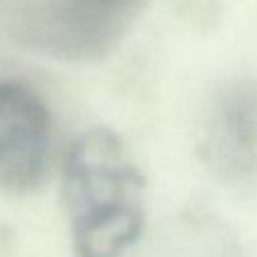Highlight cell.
Returning <instances> with one entry per match:
<instances>
[{
    "instance_id": "obj_1",
    "label": "cell",
    "mask_w": 257,
    "mask_h": 257,
    "mask_svg": "<svg viewBox=\"0 0 257 257\" xmlns=\"http://www.w3.org/2000/svg\"><path fill=\"white\" fill-rule=\"evenodd\" d=\"M144 175L109 127H91L68 146L62 198L71 218L75 257H121L146 225Z\"/></svg>"
},
{
    "instance_id": "obj_2",
    "label": "cell",
    "mask_w": 257,
    "mask_h": 257,
    "mask_svg": "<svg viewBox=\"0 0 257 257\" xmlns=\"http://www.w3.org/2000/svg\"><path fill=\"white\" fill-rule=\"evenodd\" d=\"M125 16L80 0H7V23L14 39L50 57L105 55L123 34Z\"/></svg>"
},
{
    "instance_id": "obj_3",
    "label": "cell",
    "mask_w": 257,
    "mask_h": 257,
    "mask_svg": "<svg viewBox=\"0 0 257 257\" xmlns=\"http://www.w3.org/2000/svg\"><path fill=\"white\" fill-rule=\"evenodd\" d=\"M53 121L28 82L0 78V194H28L44 182Z\"/></svg>"
},
{
    "instance_id": "obj_4",
    "label": "cell",
    "mask_w": 257,
    "mask_h": 257,
    "mask_svg": "<svg viewBox=\"0 0 257 257\" xmlns=\"http://www.w3.org/2000/svg\"><path fill=\"white\" fill-rule=\"evenodd\" d=\"M200 160L225 182L257 175V80H232L214 96L200 127Z\"/></svg>"
},
{
    "instance_id": "obj_5",
    "label": "cell",
    "mask_w": 257,
    "mask_h": 257,
    "mask_svg": "<svg viewBox=\"0 0 257 257\" xmlns=\"http://www.w3.org/2000/svg\"><path fill=\"white\" fill-rule=\"evenodd\" d=\"M84 5H91L96 10L102 12H114V14H127V7L135 3V0H80Z\"/></svg>"
}]
</instances>
